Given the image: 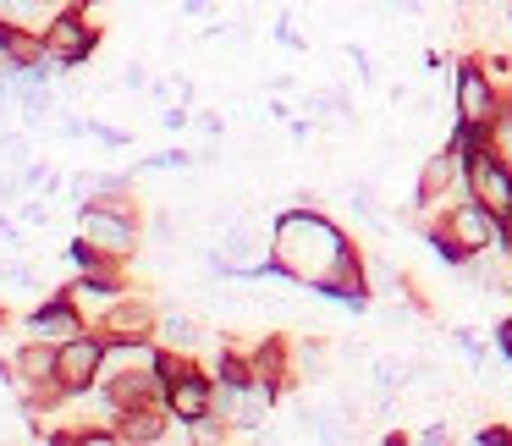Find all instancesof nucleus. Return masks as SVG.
Segmentation results:
<instances>
[{"mask_svg":"<svg viewBox=\"0 0 512 446\" xmlns=\"http://www.w3.org/2000/svg\"><path fill=\"white\" fill-rule=\"evenodd\" d=\"M270 254H276L281 276L303 281V287H325V281L336 276V265H342L353 248H347V237L336 232L325 215L292 210V215H281L276 232H270Z\"/></svg>","mask_w":512,"mask_h":446,"instance_id":"obj_1","label":"nucleus"},{"mask_svg":"<svg viewBox=\"0 0 512 446\" xmlns=\"http://www.w3.org/2000/svg\"><path fill=\"white\" fill-rule=\"evenodd\" d=\"M56 353H61L56 342H45V336H34L28 347H17V353L6 358V380H12L17 391L50 386V380H61V375H56Z\"/></svg>","mask_w":512,"mask_h":446,"instance_id":"obj_8","label":"nucleus"},{"mask_svg":"<svg viewBox=\"0 0 512 446\" xmlns=\"http://www.w3.org/2000/svg\"><path fill=\"white\" fill-rule=\"evenodd\" d=\"M28 331L61 347V342H72V336H83L89 325H83V309H78L72 298H56V303H45V309L28 314Z\"/></svg>","mask_w":512,"mask_h":446,"instance_id":"obj_12","label":"nucleus"},{"mask_svg":"<svg viewBox=\"0 0 512 446\" xmlns=\"http://www.w3.org/2000/svg\"><path fill=\"white\" fill-rule=\"evenodd\" d=\"M507 221H496V215L485 210V204H457L452 215H446L441 237H435V248H441V259H468V254H485V248H501L507 243V232H501Z\"/></svg>","mask_w":512,"mask_h":446,"instance_id":"obj_2","label":"nucleus"},{"mask_svg":"<svg viewBox=\"0 0 512 446\" xmlns=\"http://www.w3.org/2000/svg\"><path fill=\"white\" fill-rule=\"evenodd\" d=\"M160 122H166V127H171V133H182V127H188V111H182V105H171V111H166V116H160Z\"/></svg>","mask_w":512,"mask_h":446,"instance_id":"obj_19","label":"nucleus"},{"mask_svg":"<svg viewBox=\"0 0 512 446\" xmlns=\"http://www.w3.org/2000/svg\"><path fill=\"white\" fill-rule=\"evenodd\" d=\"M457 160H468L463 149H446V155H430L424 160V177H419V204H435L446 188L457 182Z\"/></svg>","mask_w":512,"mask_h":446,"instance_id":"obj_14","label":"nucleus"},{"mask_svg":"<svg viewBox=\"0 0 512 446\" xmlns=\"http://www.w3.org/2000/svg\"><path fill=\"white\" fill-rule=\"evenodd\" d=\"M100 331H105V342H133V336H149L155 331V309H149L144 298H116V303H105V314H100Z\"/></svg>","mask_w":512,"mask_h":446,"instance_id":"obj_11","label":"nucleus"},{"mask_svg":"<svg viewBox=\"0 0 512 446\" xmlns=\"http://www.w3.org/2000/svg\"><path fill=\"white\" fill-rule=\"evenodd\" d=\"M160 331H166V336H171V347H182V353L204 342V325L193 320V314H166V320H160Z\"/></svg>","mask_w":512,"mask_h":446,"instance_id":"obj_15","label":"nucleus"},{"mask_svg":"<svg viewBox=\"0 0 512 446\" xmlns=\"http://www.w3.org/2000/svg\"><path fill=\"white\" fill-rule=\"evenodd\" d=\"M210 265L221 270V276H265V270H276V254L265 248V232H259L254 215H237V221L226 226L221 248L210 254Z\"/></svg>","mask_w":512,"mask_h":446,"instance_id":"obj_3","label":"nucleus"},{"mask_svg":"<svg viewBox=\"0 0 512 446\" xmlns=\"http://www.w3.org/2000/svg\"><path fill=\"white\" fill-rule=\"evenodd\" d=\"M94 45H100V28H89L78 12H61L45 23V50L56 67H78V61L94 56Z\"/></svg>","mask_w":512,"mask_h":446,"instance_id":"obj_7","label":"nucleus"},{"mask_svg":"<svg viewBox=\"0 0 512 446\" xmlns=\"http://www.w3.org/2000/svg\"><path fill=\"white\" fill-rule=\"evenodd\" d=\"M0 155H6V166H23V160H28V138H23V133L0 138Z\"/></svg>","mask_w":512,"mask_h":446,"instance_id":"obj_18","label":"nucleus"},{"mask_svg":"<svg viewBox=\"0 0 512 446\" xmlns=\"http://www.w3.org/2000/svg\"><path fill=\"white\" fill-rule=\"evenodd\" d=\"M496 342H501V353H507V358H512V320H507V325H501V336H496Z\"/></svg>","mask_w":512,"mask_h":446,"instance_id":"obj_22","label":"nucleus"},{"mask_svg":"<svg viewBox=\"0 0 512 446\" xmlns=\"http://www.w3.org/2000/svg\"><path fill=\"white\" fill-rule=\"evenodd\" d=\"M166 413L171 419H204V413H215V380H204L199 369H188V375H171L166 380Z\"/></svg>","mask_w":512,"mask_h":446,"instance_id":"obj_9","label":"nucleus"},{"mask_svg":"<svg viewBox=\"0 0 512 446\" xmlns=\"http://www.w3.org/2000/svg\"><path fill=\"white\" fill-rule=\"evenodd\" d=\"M457 122L474 127V133H485L490 122H496V94H490V78L485 72H457Z\"/></svg>","mask_w":512,"mask_h":446,"instance_id":"obj_10","label":"nucleus"},{"mask_svg":"<svg viewBox=\"0 0 512 446\" xmlns=\"http://www.w3.org/2000/svg\"><path fill=\"white\" fill-rule=\"evenodd\" d=\"M463 171H468V193H474L496 221H512V166H501V160L479 144V149H468Z\"/></svg>","mask_w":512,"mask_h":446,"instance_id":"obj_4","label":"nucleus"},{"mask_svg":"<svg viewBox=\"0 0 512 446\" xmlns=\"http://www.w3.org/2000/svg\"><path fill=\"white\" fill-rule=\"evenodd\" d=\"M402 375H408V364H402V358H375V386L380 391L402 386Z\"/></svg>","mask_w":512,"mask_h":446,"instance_id":"obj_17","label":"nucleus"},{"mask_svg":"<svg viewBox=\"0 0 512 446\" xmlns=\"http://www.w3.org/2000/svg\"><path fill=\"white\" fill-rule=\"evenodd\" d=\"M485 149L501 160V166H512V116H496V122L485 127Z\"/></svg>","mask_w":512,"mask_h":446,"instance_id":"obj_16","label":"nucleus"},{"mask_svg":"<svg viewBox=\"0 0 512 446\" xmlns=\"http://www.w3.org/2000/svg\"><path fill=\"white\" fill-rule=\"evenodd\" d=\"M78 237L89 248H100V254H111V259H127L138 248V226L127 221V215H111V210H100V204H83V215H78Z\"/></svg>","mask_w":512,"mask_h":446,"instance_id":"obj_6","label":"nucleus"},{"mask_svg":"<svg viewBox=\"0 0 512 446\" xmlns=\"http://www.w3.org/2000/svg\"><path fill=\"white\" fill-rule=\"evenodd\" d=\"M23 221H28V226H39V221H50V204H28V210H23Z\"/></svg>","mask_w":512,"mask_h":446,"instance_id":"obj_20","label":"nucleus"},{"mask_svg":"<svg viewBox=\"0 0 512 446\" xmlns=\"http://www.w3.org/2000/svg\"><path fill=\"white\" fill-rule=\"evenodd\" d=\"M116 441H127V446L166 441V419H160V408H133V413H116Z\"/></svg>","mask_w":512,"mask_h":446,"instance_id":"obj_13","label":"nucleus"},{"mask_svg":"<svg viewBox=\"0 0 512 446\" xmlns=\"http://www.w3.org/2000/svg\"><path fill=\"white\" fill-rule=\"evenodd\" d=\"M56 375H61V386L78 397V391H89V386H100V375H105V336H72V342H61V353H56Z\"/></svg>","mask_w":512,"mask_h":446,"instance_id":"obj_5","label":"nucleus"},{"mask_svg":"<svg viewBox=\"0 0 512 446\" xmlns=\"http://www.w3.org/2000/svg\"><path fill=\"white\" fill-rule=\"evenodd\" d=\"M122 83H127V89H144L149 78H144V67H127V72H122Z\"/></svg>","mask_w":512,"mask_h":446,"instance_id":"obj_21","label":"nucleus"}]
</instances>
